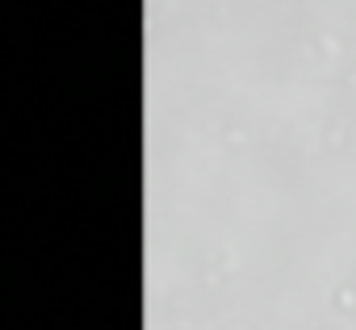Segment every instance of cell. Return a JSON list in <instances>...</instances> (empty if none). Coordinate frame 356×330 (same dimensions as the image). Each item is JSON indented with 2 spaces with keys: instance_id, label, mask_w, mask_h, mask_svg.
<instances>
[]
</instances>
